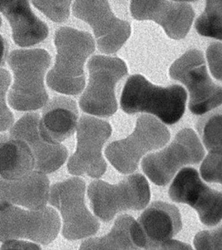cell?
<instances>
[{
  "instance_id": "obj_1",
  "label": "cell",
  "mask_w": 222,
  "mask_h": 250,
  "mask_svg": "<svg viewBox=\"0 0 222 250\" xmlns=\"http://www.w3.org/2000/svg\"><path fill=\"white\" fill-rule=\"evenodd\" d=\"M55 45L57 55L46 75V84L62 94H80L85 85L86 60L95 51L94 38L87 32L62 26L56 31Z\"/></svg>"
},
{
  "instance_id": "obj_2",
  "label": "cell",
  "mask_w": 222,
  "mask_h": 250,
  "mask_svg": "<svg viewBox=\"0 0 222 250\" xmlns=\"http://www.w3.org/2000/svg\"><path fill=\"white\" fill-rule=\"evenodd\" d=\"M8 64L13 74V83L8 101L18 111H36L44 106L49 96L44 85L51 57L43 49H16L10 53Z\"/></svg>"
},
{
  "instance_id": "obj_3",
  "label": "cell",
  "mask_w": 222,
  "mask_h": 250,
  "mask_svg": "<svg viewBox=\"0 0 222 250\" xmlns=\"http://www.w3.org/2000/svg\"><path fill=\"white\" fill-rule=\"evenodd\" d=\"M187 93L179 85H155L141 75L130 77L121 95V108L128 114L150 113L164 124L172 125L183 116Z\"/></svg>"
},
{
  "instance_id": "obj_4",
  "label": "cell",
  "mask_w": 222,
  "mask_h": 250,
  "mask_svg": "<svg viewBox=\"0 0 222 250\" xmlns=\"http://www.w3.org/2000/svg\"><path fill=\"white\" fill-rule=\"evenodd\" d=\"M89 82L79 104L82 111L101 118H108L117 111L116 86L128 74L121 59L95 55L87 63Z\"/></svg>"
},
{
  "instance_id": "obj_5",
  "label": "cell",
  "mask_w": 222,
  "mask_h": 250,
  "mask_svg": "<svg viewBox=\"0 0 222 250\" xmlns=\"http://www.w3.org/2000/svg\"><path fill=\"white\" fill-rule=\"evenodd\" d=\"M87 194L96 216L108 222L119 212L146 208L150 201V186L140 174L125 178L117 185L98 180L89 185Z\"/></svg>"
},
{
  "instance_id": "obj_6",
  "label": "cell",
  "mask_w": 222,
  "mask_h": 250,
  "mask_svg": "<svg viewBox=\"0 0 222 250\" xmlns=\"http://www.w3.org/2000/svg\"><path fill=\"white\" fill-rule=\"evenodd\" d=\"M170 139V133L163 123L150 115L137 119L133 132L128 137L112 142L105 150V156L121 174L134 172L143 156L162 147Z\"/></svg>"
},
{
  "instance_id": "obj_7",
  "label": "cell",
  "mask_w": 222,
  "mask_h": 250,
  "mask_svg": "<svg viewBox=\"0 0 222 250\" xmlns=\"http://www.w3.org/2000/svg\"><path fill=\"white\" fill-rule=\"evenodd\" d=\"M85 183L72 177L51 186L49 203L61 212L62 235L69 241H76L97 234L100 229L98 220L85 204Z\"/></svg>"
},
{
  "instance_id": "obj_8",
  "label": "cell",
  "mask_w": 222,
  "mask_h": 250,
  "mask_svg": "<svg viewBox=\"0 0 222 250\" xmlns=\"http://www.w3.org/2000/svg\"><path fill=\"white\" fill-rule=\"evenodd\" d=\"M0 239H28L47 245L57 238L61 220L51 207L25 210L6 202H1Z\"/></svg>"
},
{
  "instance_id": "obj_9",
  "label": "cell",
  "mask_w": 222,
  "mask_h": 250,
  "mask_svg": "<svg viewBox=\"0 0 222 250\" xmlns=\"http://www.w3.org/2000/svg\"><path fill=\"white\" fill-rule=\"evenodd\" d=\"M170 75L186 86L189 109L193 114L204 115L222 104V88L212 81L203 53L199 50L191 49L177 59L171 66Z\"/></svg>"
},
{
  "instance_id": "obj_10",
  "label": "cell",
  "mask_w": 222,
  "mask_h": 250,
  "mask_svg": "<svg viewBox=\"0 0 222 250\" xmlns=\"http://www.w3.org/2000/svg\"><path fill=\"white\" fill-rule=\"evenodd\" d=\"M204 149L197 135L190 128L179 132L171 144L161 151L150 153L141 162L144 174L156 185H167L183 167L198 164Z\"/></svg>"
},
{
  "instance_id": "obj_11",
  "label": "cell",
  "mask_w": 222,
  "mask_h": 250,
  "mask_svg": "<svg viewBox=\"0 0 222 250\" xmlns=\"http://www.w3.org/2000/svg\"><path fill=\"white\" fill-rule=\"evenodd\" d=\"M76 131V150L67 165L69 174L101 178L107 171V164L102 156V149L111 135V125L94 116L82 115Z\"/></svg>"
},
{
  "instance_id": "obj_12",
  "label": "cell",
  "mask_w": 222,
  "mask_h": 250,
  "mask_svg": "<svg viewBox=\"0 0 222 250\" xmlns=\"http://www.w3.org/2000/svg\"><path fill=\"white\" fill-rule=\"evenodd\" d=\"M182 226L181 213L176 206L154 202L132 225V241L139 249L168 250Z\"/></svg>"
},
{
  "instance_id": "obj_13",
  "label": "cell",
  "mask_w": 222,
  "mask_h": 250,
  "mask_svg": "<svg viewBox=\"0 0 222 250\" xmlns=\"http://www.w3.org/2000/svg\"><path fill=\"white\" fill-rule=\"evenodd\" d=\"M72 13L90 25L98 48L104 54H115L130 38V23L117 18L107 1H75Z\"/></svg>"
},
{
  "instance_id": "obj_14",
  "label": "cell",
  "mask_w": 222,
  "mask_h": 250,
  "mask_svg": "<svg viewBox=\"0 0 222 250\" xmlns=\"http://www.w3.org/2000/svg\"><path fill=\"white\" fill-rule=\"evenodd\" d=\"M168 195L174 202L187 204L196 210L205 226H217L222 220V191L205 185L193 168H183L179 172Z\"/></svg>"
},
{
  "instance_id": "obj_15",
  "label": "cell",
  "mask_w": 222,
  "mask_h": 250,
  "mask_svg": "<svg viewBox=\"0 0 222 250\" xmlns=\"http://www.w3.org/2000/svg\"><path fill=\"white\" fill-rule=\"evenodd\" d=\"M130 9L135 19L154 21L174 40L186 36L195 17L192 6L184 1H132Z\"/></svg>"
},
{
  "instance_id": "obj_16",
  "label": "cell",
  "mask_w": 222,
  "mask_h": 250,
  "mask_svg": "<svg viewBox=\"0 0 222 250\" xmlns=\"http://www.w3.org/2000/svg\"><path fill=\"white\" fill-rule=\"evenodd\" d=\"M40 119L38 113H26L11 128L9 136L25 142L34 156L35 171L48 174L64 165L68 151L61 144H50L42 138L39 128Z\"/></svg>"
},
{
  "instance_id": "obj_17",
  "label": "cell",
  "mask_w": 222,
  "mask_h": 250,
  "mask_svg": "<svg viewBox=\"0 0 222 250\" xmlns=\"http://www.w3.org/2000/svg\"><path fill=\"white\" fill-rule=\"evenodd\" d=\"M77 103L71 98L58 96L44 106L40 119L39 132L45 141L59 145L74 134L79 118Z\"/></svg>"
},
{
  "instance_id": "obj_18",
  "label": "cell",
  "mask_w": 222,
  "mask_h": 250,
  "mask_svg": "<svg viewBox=\"0 0 222 250\" xmlns=\"http://www.w3.org/2000/svg\"><path fill=\"white\" fill-rule=\"evenodd\" d=\"M0 4L1 12L11 26L12 38L16 45L29 47L47 38V25L33 12L28 1L2 0Z\"/></svg>"
},
{
  "instance_id": "obj_19",
  "label": "cell",
  "mask_w": 222,
  "mask_h": 250,
  "mask_svg": "<svg viewBox=\"0 0 222 250\" xmlns=\"http://www.w3.org/2000/svg\"><path fill=\"white\" fill-rule=\"evenodd\" d=\"M46 174L34 171L18 179H1V202H6L32 210L45 208L49 201L50 188Z\"/></svg>"
},
{
  "instance_id": "obj_20",
  "label": "cell",
  "mask_w": 222,
  "mask_h": 250,
  "mask_svg": "<svg viewBox=\"0 0 222 250\" xmlns=\"http://www.w3.org/2000/svg\"><path fill=\"white\" fill-rule=\"evenodd\" d=\"M35 166L34 156L25 142L1 135L0 174L3 179L21 178L34 171Z\"/></svg>"
},
{
  "instance_id": "obj_21",
  "label": "cell",
  "mask_w": 222,
  "mask_h": 250,
  "mask_svg": "<svg viewBox=\"0 0 222 250\" xmlns=\"http://www.w3.org/2000/svg\"><path fill=\"white\" fill-rule=\"evenodd\" d=\"M127 214L118 216L111 231L102 237L90 238L82 243L81 250H138L131 236V228L135 222Z\"/></svg>"
},
{
  "instance_id": "obj_22",
  "label": "cell",
  "mask_w": 222,
  "mask_h": 250,
  "mask_svg": "<svg viewBox=\"0 0 222 250\" xmlns=\"http://www.w3.org/2000/svg\"><path fill=\"white\" fill-rule=\"evenodd\" d=\"M195 27L201 36L222 41V1H207Z\"/></svg>"
},
{
  "instance_id": "obj_23",
  "label": "cell",
  "mask_w": 222,
  "mask_h": 250,
  "mask_svg": "<svg viewBox=\"0 0 222 250\" xmlns=\"http://www.w3.org/2000/svg\"><path fill=\"white\" fill-rule=\"evenodd\" d=\"M196 127L208 151L222 149V109L201 118L197 123Z\"/></svg>"
},
{
  "instance_id": "obj_24",
  "label": "cell",
  "mask_w": 222,
  "mask_h": 250,
  "mask_svg": "<svg viewBox=\"0 0 222 250\" xmlns=\"http://www.w3.org/2000/svg\"><path fill=\"white\" fill-rule=\"evenodd\" d=\"M32 3L54 22H64L70 16L71 1H32Z\"/></svg>"
},
{
  "instance_id": "obj_25",
  "label": "cell",
  "mask_w": 222,
  "mask_h": 250,
  "mask_svg": "<svg viewBox=\"0 0 222 250\" xmlns=\"http://www.w3.org/2000/svg\"><path fill=\"white\" fill-rule=\"evenodd\" d=\"M200 171L205 181L222 185V149L210 151L202 164Z\"/></svg>"
},
{
  "instance_id": "obj_26",
  "label": "cell",
  "mask_w": 222,
  "mask_h": 250,
  "mask_svg": "<svg viewBox=\"0 0 222 250\" xmlns=\"http://www.w3.org/2000/svg\"><path fill=\"white\" fill-rule=\"evenodd\" d=\"M11 82V76L5 69H1V131L12 127L15 121L13 113L8 108L6 95Z\"/></svg>"
},
{
  "instance_id": "obj_27",
  "label": "cell",
  "mask_w": 222,
  "mask_h": 250,
  "mask_svg": "<svg viewBox=\"0 0 222 250\" xmlns=\"http://www.w3.org/2000/svg\"><path fill=\"white\" fill-rule=\"evenodd\" d=\"M194 245L197 250H222V224L214 229L198 233Z\"/></svg>"
},
{
  "instance_id": "obj_28",
  "label": "cell",
  "mask_w": 222,
  "mask_h": 250,
  "mask_svg": "<svg viewBox=\"0 0 222 250\" xmlns=\"http://www.w3.org/2000/svg\"><path fill=\"white\" fill-rule=\"evenodd\" d=\"M206 56L211 74L222 81V43H211L207 49Z\"/></svg>"
},
{
  "instance_id": "obj_29",
  "label": "cell",
  "mask_w": 222,
  "mask_h": 250,
  "mask_svg": "<svg viewBox=\"0 0 222 250\" xmlns=\"http://www.w3.org/2000/svg\"><path fill=\"white\" fill-rule=\"evenodd\" d=\"M1 247L2 250H41L40 246L34 243L11 239L6 241Z\"/></svg>"
},
{
  "instance_id": "obj_30",
  "label": "cell",
  "mask_w": 222,
  "mask_h": 250,
  "mask_svg": "<svg viewBox=\"0 0 222 250\" xmlns=\"http://www.w3.org/2000/svg\"><path fill=\"white\" fill-rule=\"evenodd\" d=\"M1 65H4L6 60L8 58V42L4 38L1 36Z\"/></svg>"
}]
</instances>
